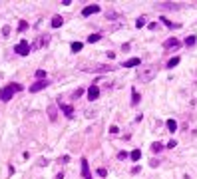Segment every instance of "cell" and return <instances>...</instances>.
I'll return each mask as SVG.
<instances>
[{"mask_svg":"<svg viewBox=\"0 0 197 179\" xmlns=\"http://www.w3.org/2000/svg\"><path fill=\"white\" fill-rule=\"evenodd\" d=\"M22 90V84H8L0 90V101H10L14 93H18Z\"/></svg>","mask_w":197,"mask_h":179,"instance_id":"obj_1","label":"cell"},{"mask_svg":"<svg viewBox=\"0 0 197 179\" xmlns=\"http://www.w3.org/2000/svg\"><path fill=\"white\" fill-rule=\"evenodd\" d=\"M157 76V66H153V64H149V66H144L140 70V74H137V78L141 80V82H152L153 78Z\"/></svg>","mask_w":197,"mask_h":179,"instance_id":"obj_2","label":"cell"},{"mask_svg":"<svg viewBox=\"0 0 197 179\" xmlns=\"http://www.w3.org/2000/svg\"><path fill=\"white\" fill-rule=\"evenodd\" d=\"M84 72H90V74H106V72H114L116 66L112 64H98V66H82Z\"/></svg>","mask_w":197,"mask_h":179,"instance_id":"obj_3","label":"cell"},{"mask_svg":"<svg viewBox=\"0 0 197 179\" xmlns=\"http://www.w3.org/2000/svg\"><path fill=\"white\" fill-rule=\"evenodd\" d=\"M157 10H181L183 4H177V2H157L153 4Z\"/></svg>","mask_w":197,"mask_h":179,"instance_id":"obj_4","label":"cell"},{"mask_svg":"<svg viewBox=\"0 0 197 179\" xmlns=\"http://www.w3.org/2000/svg\"><path fill=\"white\" fill-rule=\"evenodd\" d=\"M30 44H28L26 40H22V42H18V44L14 46V52L18 54V56H28V54H30Z\"/></svg>","mask_w":197,"mask_h":179,"instance_id":"obj_5","label":"cell"},{"mask_svg":"<svg viewBox=\"0 0 197 179\" xmlns=\"http://www.w3.org/2000/svg\"><path fill=\"white\" fill-rule=\"evenodd\" d=\"M48 42H50V36H48V34H42V36H38V38H36V40L30 44V48H32V50H40V48H44Z\"/></svg>","mask_w":197,"mask_h":179,"instance_id":"obj_6","label":"cell"},{"mask_svg":"<svg viewBox=\"0 0 197 179\" xmlns=\"http://www.w3.org/2000/svg\"><path fill=\"white\" fill-rule=\"evenodd\" d=\"M179 46H181V42H179L177 38H167V40L163 42V50H177Z\"/></svg>","mask_w":197,"mask_h":179,"instance_id":"obj_7","label":"cell"},{"mask_svg":"<svg viewBox=\"0 0 197 179\" xmlns=\"http://www.w3.org/2000/svg\"><path fill=\"white\" fill-rule=\"evenodd\" d=\"M48 86H50V80H38V82H34V84L30 86V92L36 93V92H40V90L48 88Z\"/></svg>","mask_w":197,"mask_h":179,"instance_id":"obj_8","label":"cell"},{"mask_svg":"<svg viewBox=\"0 0 197 179\" xmlns=\"http://www.w3.org/2000/svg\"><path fill=\"white\" fill-rule=\"evenodd\" d=\"M80 165H82V177H84V179H94V177H92V173H90V165H88V159H86V157H82Z\"/></svg>","mask_w":197,"mask_h":179,"instance_id":"obj_9","label":"cell"},{"mask_svg":"<svg viewBox=\"0 0 197 179\" xmlns=\"http://www.w3.org/2000/svg\"><path fill=\"white\" fill-rule=\"evenodd\" d=\"M102 10V8L98 6V4H90V6H86L82 10V16H92V14H98V12Z\"/></svg>","mask_w":197,"mask_h":179,"instance_id":"obj_10","label":"cell"},{"mask_svg":"<svg viewBox=\"0 0 197 179\" xmlns=\"http://www.w3.org/2000/svg\"><path fill=\"white\" fill-rule=\"evenodd\" d=\"M60 109L64 112L66 117H74V108H72V105H68V104H64L62 100H60Z\"/></svg>","mask_w":197,"mask_h":179,"instance_id":"obj_11","label":"cell"},{"mask_svg":"<svg viewBox=\"0 0 197 179\" xmlns=\"http://www.w3.org/2000/svg\"><path fill=\"white\" fill-rule=\"evenodd\" d=\"M140 64H141L140 58H129V60H125L121 66H124V68H136V66H140Z\"/></svg>","mask_w":197,"mask_h":179,"instance_id":"obj_12","label":"cell"},{"mask_svg":"<svg viewBox=\"0 0 197 179\" xmlns=\"http://www.w3.org/2000/svg\"><path fill=\"white\" fill-rule=\"evenodd\" d=\"M88 97H90L92 101L98 100V97H100V88H98V86H92L90 90H88Z\"/></svg>","mask_w":197,"mask_h":179,"instance_id":"obj_13","label":"cell"},{"mask_svg":"<svg viewBox=\"0 0 197 179\" xmlns=\"http://www.w3.org/2000/svg\"><path fill=\"white\" fill-rule=\"evenodd\" d=\"M48 117L52 119V121L58 119V108H56V105H50V108H48Z\"/></svg>","mask_w":197,"mask_h":179,"instance_id":"obj_14","label":"cell"},{"mask_svg":"<svg viewBox=\"0 0 197 179\" xmlns=\"http://www.w3.org/2000/svg\"><path fill=\"white\" fill-rule=\"evenodd\" d=\"M62 24H64L62 16H54V18H52V22H50V26H52V28H60Z\"/></svg>","mask_w":197,"mask_h":179,"instance_id":"obj_15","label":"cell"},{"mask_svg":"<svg viewBox=\"0 0 197 179\" xmlns=\"http://www.w3.org/2000/svg\"><path fill=\"white\" fill-rule=\"evenodd\" d=\"M140 93H137V90L136 88H132V105H137V104H140Z\"/></svg>","mask_w":197,"mask_h":179,"instance_id":"obj_16","label":"cell"},{"mask_svg":"<svg viewBox=\"0 0 197 179\" xmlns=\"http://www.w3.org/2000/svg\"><path fill=\"white\" fill-rule=\"evenodd\" d=\"M161 22L165 24L167 28H179V26H181V24H177V22H171V20H167L165 16H161Z\"/></svg>","mask_w":197,"mask_h":179,"instance_id":"obj_17","label":"cell"},{"mask_svg":"<svg viewBox=\"0 0 197 179\" xmlns=\"http://www.w3.org/2000/svg\"><path fill=\"white\" fill-rule=\"evenodd\" d=\"M165 125H167V129H169V131H175V129H177V121H175V119H167Z\"/></svg>","mask_w":197,"mask_h":179,"instance_id":"obj_18","label":"cell"},{"mask_svg":"<svg viewBox=\"0 0 197 179\" xmlns=\"http://www.w3.org/2000/svg\"><path fill=\"white\" fill-rule=\"evenodd\" d=\"M129 157H132L133 161H140L141 159V149H133V151L129 153Z\"/></svg>","mask_w":197,"mask_h":179,"instance_id":"obj_19","label":"cell"},{"mask_svg":"<svg viewBox=\"0 0 197 179\" xmlns=\"http://www.w3.org/2000/svg\"><path fill=\"white\" fill-rule=\"evenodd\" d=\"M100 40H102V34H90V36H88V42H90V44L100 42Z\"/></svg>","mask_w":197,"mask_h":179,"instance_id":"obj_20","label":"cell"},{"mask_svg":"<svg viewBox=\"0 0 197 179\" xmlns=\"http://www.w3.org/2000/svg\"><path fill=\"white\" fill-rule=\"evenodd\" d=\"M195 42H197V38H195V36H187V38H185V46H187V48L195 46Z\"/></svg>","mask_w":197,"mask_h":179,"instance_id":"obj_21","label":"cell"},{"mask_svg":"<svg viewBox=\"0 0 197 179\" xmlns=\"http://www.w3.org/2000/svg\"><path fill=\"white\" fill-rule=\"evenodd\" d=\"M177 64H179V56H175V58H171L169 62L165 64V68H175V66H177Z\"/></svg>","mask_w":197,"mask_h":179,"instance_id":"obj_22","label":"cell"},{"mask_svg":"<svg viewBox=\"0 0 197 179\" xmlns=\"http://www.w3.org/2000/svg\"><path fill=\"white\" fill-rule=\"evenodd\" d=\"M70 48H72V52H80V50L84 48V44H82V42H72V46H70Z\"/></svg>","mask_w":197,"mask_h":179,"instance_id":"obj_23","label":"cell"},{"mask_svg":"<svg viewBox=\"0 0 197 179\" xmlns=\"http://www.w3.org/2000/svg\"><path fill=\"white\" fill-rule=\"evenodd\" d=\"M28 28V22H26V20H20V22H18V32H22V30H26Z\"/></svg>","mask_w":197,"mask_h":179,"instance_id":"obj_24","label":"cell"},{"mask_svg":"<svg viewBox=\"0 0 197 179\" xmlns=\"http://www.w3.org/2000/svg\"><path fill=\"white\" fill-rule=\"evenodd\" d=\"M136 26H137V28H144V26H145V18H144V16L136 20Z\"/></svg>","mask_w":197,"mask_h":179,"instance_id":"obj_25","label":"cell"},{"mask_svg":"<svg viewBox=\"0 0 197 179\" xmlns=\"http://www.w3.org/2000/svg\"><path fill=\"white\" fill-rule=\"evenodd\" d=\"M82 93H84V90H82V88H78V90H76V92H74V93H72V100H78V97H80V96H82Z\"/></svg>","mask_w":197,"mask_h":179,"instance_id":"obj_26","label":"cell"},{"mask_svg":"<svg viewBox=\"0 0 197 179\" xmlns=\"http://www.w3.org/2000/svg\"><path fill=\"white\" fill-rule=\"evenodd\" d=\"M152 149H153V153H159V151L163 149V145H161V143H153V145H152Z\"/></svg>","mask_w":197,"mask_h":179,"instance_id":"obj_27","label":"cell"},{"mask_svg":"<svg viewBox=\"0 0 197 179\" xmlns=\"http://www.w3.org/2000/svg\"><path fill=\"white\" fill-rule=\"evenodd\" d=\"M2 36H4V38L10 36V26H4V28H2Z\"/></svg>","mask_w":197,"mask_h":179,"instance_id":"obj_28","label":"cell"},{"mask_svg":"<svg viewBox=\"0 0 197 179\" xmlns=\"http://www.w3.org/2000/svg\"><path fill=\"white\" fill-rule=\"evenodd\" d=\"M128 157H129L128 151H120V153H118V159H128Z\"/></svg>","mask_w":197,"mask_h":179,"instance_id":"obj_29","label":"cell"},{"mask_svg":"<svg viewBox=\"0 0 197 179\" xmlns=\"http://www.w3.org/2000/svg\"><path fill=\"white\" fill-rule=\"evenodd\" d=\"M36 78H42V80H44V78H46V72H44V70H36Z\"/></svg>","mask_w":197,"mask_h":179,"instance_id":"obj_30","label":"cell"},{"mask_svg":"<svg viewBox=\"0 0 197 179\" xmlns=\"http://www.w3.org/2000/svg\"><path fill=\"white\" fill-rule=\"evenodd\" d=\"M96 173H98L100 177H106V175H108V171H106V169H104V167H100V169H98V171H96Z\"/></svg>","mask_w":197,"mask_h":179,"instance_id":"obj_31","label":"cell"},{"mask_svg":"<svg viewBox=\"0 0 197 179\" xmlns=\"http://www.w3.org/2000/svg\"><path fill=\"white\" fill-rule=\"evenodd\" d=\"M175 145H177V141H175V139H171V141H167V147H169V149H173Z\"/></svg>","mask_w":197,"mask_h":179,"instance_id":"obj_32","label":"cell"},{"mask_svg":"<svg viewBox=\"0 0 197 179\" xmlns=\"http://www.w3.org/2000/svg\"><path fill=\"white\" fill-rule=\"evenodd\" d=\"M140 171H141V167H140V165H136V167L132 169V173H133V175H136V173H140Z\"/></svg>","mask_w":197,"mask_h":179,"instance_id":"obj_33","label":"cell"},{"mask_svg":"<svg viewBox=\"0 0 197 179\" xmlns=\"http://www.w3.org/2000/svg\"><path fill=\"white\" fill-rule=\"evenodd\" d=\"M149 165H152V167H157V165H159V159H152V163H149Z\"/></svg>","mask_w":197,"mask_h":179,"instance_id":"obj_34","label":"cell"},{"mask_svg":"<svg viewBox=\"0 0 197 179\" xmlns=\"http://www.w3.org/2000/svg\"><path fill=\"white\" fill-rule=\"evenodd\" d=\"M148 28H149V30H156V28H157V22H152V24H149Z\"/></svg>","mask_w":197,"mask_h":179,"instance_id":"obj_35","label":"cell"}]
</instances>
